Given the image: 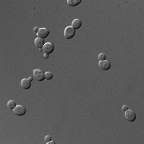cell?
I'll list each match as a JSON object with an SVG mask.
<instances>
[{
    "label": "cell",
    "instance_id": "obj_1",
    "mask_svg": "<svg viewBox=\"0 0 144 144\" xmlns=\"http://www.w3.org/2000/svg\"><path fill=\"white\" fill-rule=\"evenodd\" d=\"M75 34V29L72 26H68L64 30V37L66 39H71Z\"/></svg>",
    "mask_w": 144,
    "mask_h": 144
},
{
    "label": "cell",
    "instance_id": "obj_20",
    "mask_svg": "<svg viewBox=\"0 0 144 144\" xmlns=\"http://www.w3.org/2000/svg\"><path fill=\"white\" fill-rule=\"evenodd\" d=\"M48 57V54H44V58H47Z\"/></svg>",
    "mask_w": 144,
    "mask_h": 144
},
{
    "label": "cell",
    "instance_id": "obj_11",
    "mask_svg": "<svg viewBox=\"0 0 144 144\" xmlns=\"http://www.w3.org/2000/svg\"><path fill=\"white\" fill-rule=\"evenodd\" d=\"M67 4L70 6H75L81 3V0H67Z\"/></svg>",
    "mask_w": 144,
    "mask_h": 144
},
{
    "label": "cell",
    "instance_id": "obj_6",
    "mask_svg": "<svg viewBox=\"0 0 144 144\" xmlns=\"http://www.w3.org/2000/svg\"><path fill=\"white\" fill-rule=\"evenodd\" d=\"M50 34V30L47 29V28H39L38 31L37 32V36L38 38H46L48 35Z\"/></svg>",
    "mask_w": 144,
    "mask_h": 144
},
{
    "label": "cell",
    "instance_id": "obj_10",
    "mask_svg": "<svg viewBox=\"0 0 144 144\" xmlns=\"http://www.w3.org/2000/svg\"><path fill=\"white\" fill-rule=\"evenodd\" d=\"M71 26H72V27H74V29H79L82 26V21L78 18H76L72 21Z\"/></svg>",
    "mask_w": 144,
    "mask_h": 144
},
{
    "label": "cell",
    "instance_id": "obj_15",
    "mask_svg": "<svg viewBox=\"0 0 144 144\" xmlns=\"http://www.w3.org/2000/svg\"><path fill=\"white\" fill-rule=\"evenodd\" d=\"M51 140V138H50V136H49V135H46V137H45V142L47 143L48 142H50Z\"/></svg>",
    "mask_w": 144,
    "mask_h": 144
},
{
    "label": "cell",
    "instance_id": "obj_4",
    "mask_svg": "<svg viewBox=\"0 0 144 144\" xmlns=\"http://www.w3.org/2000/svg\"><path fill=\"white\" fill-rule=\"evenodd\" d=\"M54 46L53 44L50 42H46L44 44V46L42 47V51L44 54H50L54 51Z\"/></svg>",
    "mask_w": 144,
    "mask_h": 144
},
{
    "label": "cell",
    "instance_id": "obj_14",
    "mask_svg": "<svg viewBox=\"0 0 144 144\" xmlns=\"http://www.w3.org/2000/svg\"><path fill=\"white\" fill-rule=\"evenodd\" d=\"M98 59L100 60V61H102V60H106V55L103 53L99 54H98Z\"/></svg>",
    "mask_w": 144,
    "mask_h": 144
},
{
    "label": "cell",
    "instance_id": "obj_16",
    "mask_svg": "<svg viewBox=\"0 0 144 144\" xmlns=\"http://www.w3.org/2000/svg\"><path fill=\"white\" fill-rule=\"evenodd\" d=\"M122 110H123V111H126L127 109H129V108H128V106H123L122 107Z\"/></svg>",
    "mask_w": 144,
    "mask_h": 144
},
{
    "label": "cell",
    "instance_id": "obj_9",
    "mask_svg": "<svg viewBox=\"0 0 144 144\" xmlns=\"http://www.w3.org/2000/svg\"><path fill=\"white\" fill-rule=\"evenodd\" d=\"M21 86L22 89H25V90L29 89V88L31 86L30 81H29V79H27V78H22L21 81Z\"/></svg>",
    "mask_w": 144,
    "mask_h": 144
},
{
    "label": "cell",
    "instance_id": "obj_7",
    "mask_svg": "<svg viewBox=\"0 0 144 144\" xmlns=\"http://www.w3.org/2000/svg\"><path fill=\"white\" fill-rule=\"evenodd\" d=\"M98 66H100L101 69H102L104 70H107L110 68L111 64L109 61H107V60H102V61H99Z\"/></svg>",
    "mask_w": 144,
    "mask_h": 144
},
{
    "label": "cell",
    "instance_id": "obj_2",
    "mask_svg": "<svg viewBox=\"0 0 144 144\" xmlns=\"http://www.w3.org/2000/svg\"><path fill=\"white\" fill-rule=\"evenodd\" d=\"M33 74L34 78L38 81H42L45 79V73L40 69H34L33 70Z\"/></svg>",
    "mask_w": 144,
    "mask_h": 144
},
{
    "label": "cell",
    "instance_id": "obj_12",
    "mask_svg": "<svg viewBox=\"0 0 144 144\" xmlns=\"http://www.w3.org/2000/svg\"><path fill=\"white\" fill-rule=\"evenodd\" d=\"M16 106L17 105H16V102L14 101V100H10V101H8V102H7V106L10 110H14Z\"/></svg>",
    "mask_w": 144,
    "mask_h": 144
},
{
    "label": "cell",
    "instance_id": "obj_19",
    "mask_svg": "<svg viewBox=\"0 0 144 144\" xmlns=\"http://www.w3.org/2000/svg\"><path fill=\"white\" fill-rule=\"evenodd\" d=\"M28 79H29V81H30V82L32 81V80H33V78H32L31 77H30V78H28Z\"/></svg>",
    "mask_w": 144,
    "mask_h": 144
},
{
    "label": "cell",
    "instance_id": "obj_17",
    "mask_svg": "<svg viewBox=\"0 0 144 144\" xmlns=\"http://www.w3.org/2000/svg\"><path fill=\"white\" fill-rule=\"evenodd\" d=\"M38 30H39V28L36 26V27H34V32H35V33L37 34V32L38 31Z\"/></svg>",
    "mask_w": 144,
    "mask_h": 144
},
{
    "label": "cell",
    "instance_id": "obj_8",
    "mask_svg": "<svg viewBox=\"0 0 144 144\" xmlns=\"http://www.w3.org/2000/svg\"><path fill=\"white\" fill-rule=\"evenodd\" d=\"M44 40H43V38H36L35 39H34V45H35V46L38 48V50H40V49H42V47H43V46H44Z\"/></svg>",
    "mask_w": 144,
    "mask_h": 144
},
{
    "label": "cell",
    "instance_id": "obj_13",
    "mask_svg": "<svg viewBox=\"0 0 144 144\" xmlns=\"http://www.w3.org/2000/svg\"><path fill=\"white\" fill-rule=\"evenodd\" d=\"M52 78H53V74L50 71H46L45 72V79L46 80H50Z\"/></svg>",
    "mask_w": 144,
    "mask_h": 144
},
{
    "label": "cell",
    "instance_id": "obj_18",
    "mask_svg": "<svg viewBox=\"0 0 144 144\" xmlns=\"http://www.w3.org/2000/svg\"><path fill=\"white\" fill-rule=\"evenodd\" d=\"M54 143H55V142H54V141H51V140H50V142H47V144H54Z\"/></svg>",
    "mask_w": 144,
    "mask_h": 144
},
{
    "label": "cell",
    "instance_id": "obj_3",
    "mask_svg": "<svg viewBox=\"0 0 144 144\" xmlns=\"http://www.w3.org/2000/svg\"><path fill=\"white\" fill-rule=\"evenodd\" d=\"M125 112V117L129 122H134L136 119V114L134 113V110L130 109H127Z\"/></svg>",
    "mask_w": 144,
    "mask_h": 144
},
{
    "label": "cell",
    "instance_id": "obj_5",
    "mask_svg": "<svg viewBox=\"0 0 144 144\" xmlns=\"http://www.w3.org/2000/svg\"><path fill=\"white\" fill-rule=\"evenodd\" d=\"M13 111H14V113L18 116H22L25 114L26 112V108L22 105H17L14 107Z\"/></svg>",
    "mask_w": 144,
    "mask_h": 144
}]
</instances>
